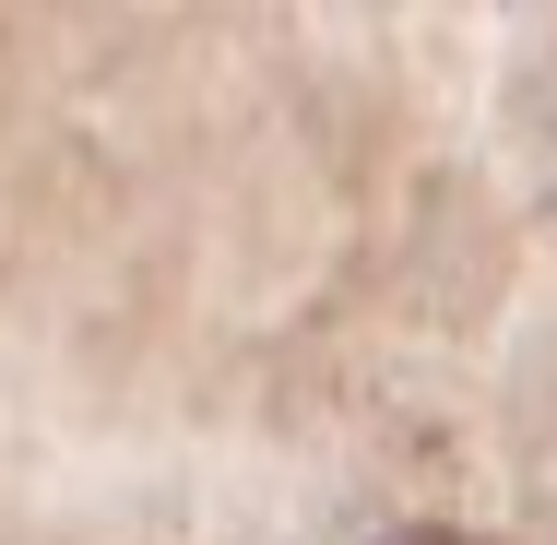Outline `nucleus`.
Returning a JSON list of instances; mask_svg holds the SVG:
<instances>
[{
    "mask_svg": "<svg viewBox=\"0 0 557 545\" xmlns=\"http://www.w3.org/2000/svg\"><path fill=\"white\" fill-rule=\"evenodd\" d=\"M392 545H486V534H450V522H416V534H392Z\"/></svg>",
    "mask_w": 557,
    "mask_h": 545,
    "instance_id": "nucleus-1",
    "label": "nucleus"
}]
</instances>
